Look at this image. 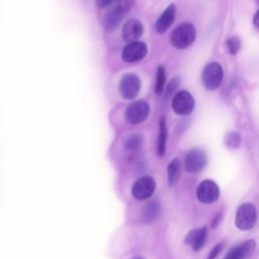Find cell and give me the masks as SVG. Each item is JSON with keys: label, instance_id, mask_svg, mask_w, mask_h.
<instances>
[{"label": "cell", "instance_id": "12", "mask_svg": "<svg viewBox=\"0 0 259 259\" xmlns=\"http://www.w3.org/2000/svg\"><path fill=\"white\" fill-rule=\"evenodd\" d=\"M144 27L141 21L137 19L127 20L122 27V38L126 41H136L143 34Z\"/></svg>", "mask_w": 259, "mask_h": 259}, {"label": "cell", "instance_id": "24", "mask_svg": "<svg viewBox=\"0 0 259 259\" xmlns=\"http://www.w3.org/2000/svg\"><path fill=\"white\" fill-rule=\"evenodd\" d=\"M180 84V77L179 76H176L174 78H172L170 80V82L167 84L166 86V89H165V96L166 97H170L175 91L176 89L178 88Z\"/></svg>", "mask_w": 259, "mask_h": 259}, {"label": "cell", "instance_id": "6", "mask_svg": "<svg viewBox=\"0 0 259 259\" xmlns=\"http://www.w3.org/2000/svg\"><path fill=\"white\" fill-rule=\"evenodd\" d=\"M196 197L202 203H212L220 197L219 185L209 179H205L200 182L196 189Z\"/></svg>", "mask_w": 259, "mask_h": 259}, {"label": "cell", "instance_id": "25", "mask_svg": "<svg viewBox=\"0 0 259 259\" xmlns=\"http://www.w3.org/2000/svg\"><path fill=\"white\" fill-rule=\"evenodd\" d=\"M224 246H225L224 243H218L217 245H214L213 248L209 251L206 259H215L220 255V253L223 251Z\"/></svg>", "mask_w": 259, "mask_h": 259}, {"label": "cell", "instance_id": "15", "mask_svg": "<svg viewBox=\"0 0 259 259\" xmlns=\"http://www.w3.org/2000/svg\"><path fill=\"white\" fill-rule=\"evenodd\" d=\"M159 212H160V203L157 200H153L145 206L142 213L143 221L147 224L152 223L159 215Z\"/></svg>", "mask_w": 259, "mask_h": 259}, {"label": "cell", "instance_id": "16", "mask_svg": "<svg viewBox=\"0 0 259 259\" xmlns=\"http://www.w3.org/2000/svg\"><path fill=\"white\" fill-rule=\"evenodd\" d=\"M166 141H167V126L165 118L160 119L159 123V136L157 140V153L160 157L164 156L166 151Z\"/></svg>", "mask_w": 259, "mask_h": 259}, {"label": "cell", "instance_id": "7", "mask_svg": "<svg viewBox=\"0 0 259 259\" xmlns=\"http://www.w3.org/2000/svg\"><path fill=\"white\" fill-rule=\"evenodd\" d=\"M150 113V106L146 101L138 100L130 104L125 110V118L132 124H138L147 119Z\"/></svg>", "mask_w": 259, "mask_h": 259}, {"label": "cell", "instance_id": "3", "mask_svg": "<svg viewBox=\"0 0 259 259\" xmlns=\"http://www.w3.org/2000/svg\"><path fill=\"white\" fill-rule=\"evenodd\" d=\"M223 78L224 70L221 64L217 62H210L204 66L201 74V80L207 90L213 91L218 89L222 84Z\"/></svg>", "mask_w": 259, "mask_h": 259}, {"label": "cell", "instance_id": "27", "mask_svg": "<svg viewBox=\"0 0 259 259\" xmlns=\"http://www.w3.org/2000/svg\"><path fill=\"white\" fill-rule=\"evenodd\" d=\"M113 1H115V0H96V4L98 7L103 8V7L109 6Z\"/></svg>", "mask_w": 259, "mask_h": 259}, {"label": "cell", "instance_id": "5", "mask_svg": "<svg viewBox=\"0 0 259 259\" xmlns=\"http://www.w3.org/2000/svg\"><path fill=\"white\" fill-rule=\"evenodd\" d=\"M207 158L203 150L199 148H193L189 150L185 156V169L189 173L200 172L206 166Z\"/></svg>", "mask_w": 259, "mask_h": 259}, {"label": "cell", "instance_id": "2", "mask_svg": "<svg viewBox=\"0 0 259 259\" xmlns=\"http://www.w3.org/2000/svg\"><path fill=\"white\" fill-rule=\"evenodd\" d=\"M257 222V210L250 202L239 205L236 211L235 225L241 231H249L254 228Z\"/></svg>", "mask_w": 259, "mask_h": 259}, {"label": "cell", "instance_id": "11", "mask_svg": "<svg viewBox=\"0 0 259 259\" xmlns=\"http://www.w3.org/2000/svg\"><path fill=\"white\" fill-rule=\"evenodd\" d=\"M207 236V229L206 227L197 228L194 230H191L185 237L184 243L191 246V249L193 251H199L202 249V247L205 244Z\"/></svg>", "mask_w": 259, "mask_h": 259}, {"label": "cell", "instance_id": "14", "mask_svg": "<svg viewBox=\"0 0 259 259\" xmlns=\"http://www.w3.org/2000/svg\"><path fill=\"white\" fill-rule=\"evenodd\" d=\"M122 14L120 12H118L114 7L112 9H110L109 11H107L104 14L103 17V25L107 28V29H113L116 26H118V24L120 23L121 19H122Z\"/></svg>", "mask_w": 259, "mask_h": 259}, {"label": "cell", "instance_id": "8", "mask_svg": "<svg viewBox=\"0 0 259 259\" xmlns=\"http://www.w3.org/2000/svg\"><path fill=\"white\" fill-rule=\"evenodd\" d=\"M156 188V182L151 176H144L138 179L132 188V194L136 199L143 200L152 196Z\"/></svg>", "mask_w": 259, "mask_h": 259}, {"label": "cell", "instance_id": "17", "mask_svg": "<svg viewBox=\"0 0 259 259\" xmlns=\"http://www.w3.org/2000/svg\"><path fill=\"white\" fill-rule=\"evenodd\" d=\"M180 161L178 158H174L169 164L167 168V174H168V183L170 186H173L176 181L178 180L180 176Z\"/></svg>", "mask_w": 259, "mask_h": 259}, {"label": "cell", "instance_id": "13", "mask_svg": "<svg viewBox=\"0 0 259 259\" xmlns=\"http://www.w3.org/2000/svg\"><path fill=\"white\" fill-rule=\"evenodd\" d=\"M175 13L176 8L174 4H170L164 10V12L161 14V16L155 23V28L159 33H164L173 24L175 20Z\"/></svg>", "mask_w": 259, "mask_h": 259}, {"label": "cell", "instance_id": "18", "mask_svg": "<svg viewBox=\"0 0 259 259\" xmlns=\"http://www.w3.org/2000/svg\"><path fill=\"white\" fill-rule=\"evenodd\" d=\"M143 146V136L140 134H133L124 141V147L130 152H136Z\"/></svg>", "mask_w": 259, "mask_h": 259}, {"label": "cell", "instance_id": "22", "mask_svg": "<svg viewBox=\"0 0 259 259\" xmlns=\"http://www.w3.org/2000/svg\"><path fill=\"white\" fill-rule=\"evenodd\" d=\"M225 47L229 55H236L241 49V40L238 36H231L226 39Z\"/></svg>", "mask_w": 259, "mask_h": 259}, {"label": "cell", "instance_id": "4", "mask_svg": "<svg viewBox=\"0 0 259 259\" xmlns=\"http://www.w3.org/2000/svg\"><path fill=\"white\" fill-rule=\"evenodd\" d=\"M172 108L176 114H190L194 108V98L191 93L186 90H181L175 93L172 99Z\"/></svg>", "mask_w": 259, "mask_h": 259}, {"label": "cell", "instance_id": "30", "mask_svg": "<svg viewBox=\"0 0 259 259\" xmlns=\"http://www.w3.org/2000/svg\"><path fill=\"white\" fill-rule=\"evenodd\" d=\"M134 259H143V258H140V257H138V258H134Z\"/></svg>", "mask_w": 259, "mask_h": 259}, {"label": "cell", "instance_id": "23", "mask_svg": "<svg viewBox=\"0 0 259 259\" xmlns=\"http://www.w3.org/2000/svg\"><path fill=\"white\" fill-rule=\"evenodd\" d=\"M114 8L122 15L126 14L135 4V0H115Z\"/></svg>", "mask_w": 259, "mask_h": 259}, {"label": "cell", "instance_id": "28", "mask_svg": "<svg viewBox=\"0 0 259 259\" xmlns=\"http://www.w3.org/2000/svg\"><path fill=\"white\" fill-rule=\"evenodd\" d=\"M253 24L259 29V10L255 13V15L253 17Z\"/></svg>", "mask_w": 259, "mask_h": 259}, {"label": "cell", "instance_id": "26", "mask_svg": "<svg viewBox=\"0 0 259 259\" xmlns=\"http://www.w3.org/2000/svg\"><path fill=\"white\" fill-rule=\"evenodd\" d=\"M224 259H244V258L242 257L238 246H236L229 251V253L226 255V257Z\"/></svg>", "mask_w": 259, "mask_h": 259}, {"label": "cell", "instance_id": "19", "mask_svg": "<svg viewBox=\"0 0 259 259\" xmlns=\"http://www.w3.org/2000/svg\"><path fill=\"white\" fill-rule=\"evenodd\" d=\"M224 144L230 150L238 149L241 145V137L237 132H230L225 136Z\"/></svg>", "mask_w": 259, "mask_h": 259}, {"label": "cell", "instance_id": "10", "mask_svg": "<svg viewBox=\"0 0 259 259\" xmlns=\"http://www.w3.org/2000/svg\"><path fill=\"white\" fill-rule=\"evenodd\" d=\"M148 49L145 42L143 41H132L122 50V59L127 63L138 62L145 58L147 55Z\"/></svg>", "mask_w": 259, "mask_h": 259}, {"label": "cell", "instance_id": "29", "mask_svg": "<svg viewBox=\"0 0 259 259\" xmlns=\"http://www.w3.org/2000/svg\"><path fill=\"white\" fill-rule=\"evenodd\" d=\"M221 218H222V213H221V212H220V213H218V214L215 215V219L212 221V224H211V227H212V228H215V227L220 224L219 222H220Z\"/></svg>", "mask_w": 259, "mask_h": 259}, {"label": "cell", "instance_id": "9", "mask_svg": "<svg viewBox=\"0 0 259 259\" xmlns=\"http://www.w3.org/2000/svg\"><path fill=\"white\" fill-rule=\"evenodd\" d=\"M141 89V81L140 78L133 74H125L119 83V92L124 99H133L135 98Z\"/></svg>", "mask_w": 259, "mask_h": 259}, {"label": "cell", "instance_id": "21", "mask_svg": "<svg viewBox=\"0 0 259 259\" xmlns=\"http://www.w3.org/2000/svg\"><path fill=\"white\" fill-rule=\"evenodd\" d=\"M166 83V73H165V68L163 66H159L157 69V75H156V86H155V91L158 95L162 94L164 91Z\"/></svg>", "mask_w": 259, "mask_h": 259}, {"label": "cell", "instance_id": "20", "mask_svg": "<svg viewBox=\"0 0 259 259\" xmlns=\"http://www.w3.org/2000/svg\"><path fill=\"white\" fill-rule=\"evenodd\" d=\"M239 251L244 259L252 256L256 250V242L254 240H247L244 243L238 245Z\"/></svg>", "mask_w": 259, "mask_h": 259}, {"label": "cell", "instance_id": "1", "mask_svg": "<svg viewBox=\"0 0 259 259\" xmlns=\"http://www.w3.org/2000/svg\"><path fill=\"white\" fill-rule=\"evenodd\" d=\"M196 37V28L190 22H183L179 24L170 35L171 45L178 49L184 50L191 46Z\"/></svg>", "mask_w": 259, "mask_h": 259}]
</instances>
